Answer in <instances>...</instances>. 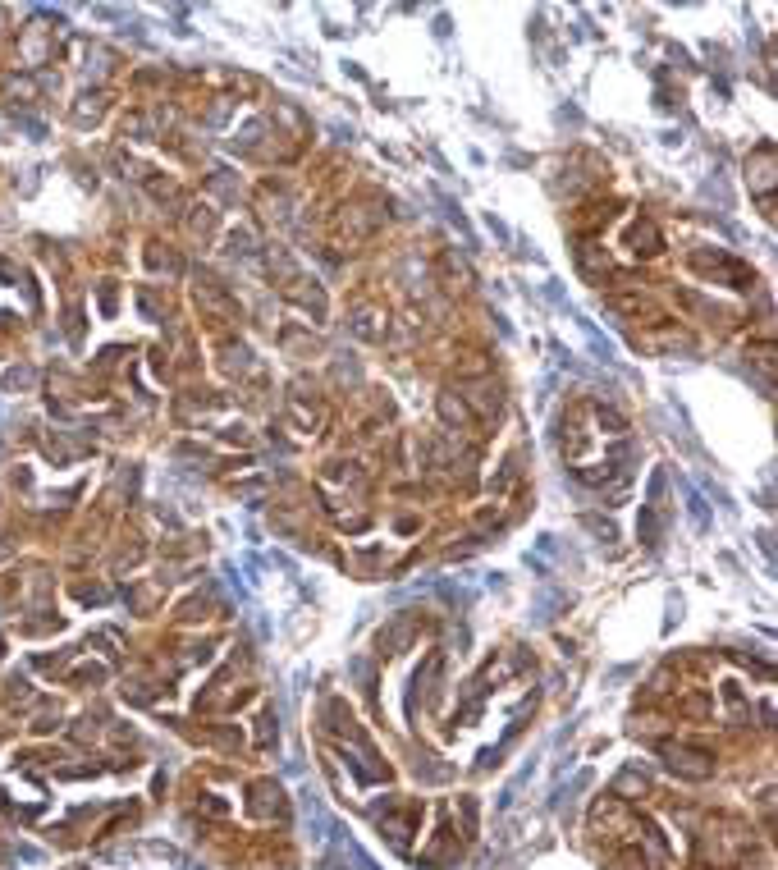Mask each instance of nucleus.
Wrapping results in <instances>:
<instances>
[{"mask_svg": "<svg viewBox=\"0 0 778 870\" xmlns=\"http://www.w3.org/2000/svg\"><path fill=\"white\" fill-rule=\"evenodd\" d=\"M664 756H669V765L682 770L687 779H705V774L714 770L710 756H705V751H692V747H664Z\"/></svg>", "mask_w": 778, "mask_h": 870, "instance_id": "f257e3e1", "label": "nucleus"}]
</instances>
